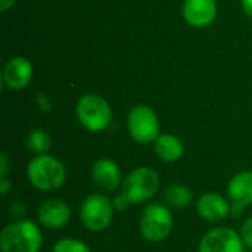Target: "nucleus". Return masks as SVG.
Segmentation results:
<instances>
[{
    "label": "nucleus",
    "mask_w": 252,
    "mask_h": 252,
    "mask_svg": "<svg viewBox=\"0 0 252 252\" xmlns=\"http://www.w3.org/2000/svg\"><path fill=\"white\" fill-rule=\"evenodd\" d=\"M154 152L159 161L165 164H174L182 159L185 154V146L177 136L171 133H162L154 142Z\"/></svg>",
    "instance_id": "obj_15"
},
{
    "label": "nucleus",
    "mask_w": 252,
    "mask_h": 252,
    "mask_svg": "<svg viewBox=\"0 0 252 252\" xmlns=\"http://www.w3.org/2000/svg\"><path fill=\"white\" fill-rule=\"evenodd\" d=\"M227 195L232 204L248 207L252 204V170L236 173L227 183Z\"/></svg>",
    "instance_id": "obj_14"
},
{
    "label": "nucleus",
    "mask_w": 252,
    "mask_h": 252,
    "mask_svg": "<svg viewBox=\"0 0 252 252\" xmlns=\"http://www.w3.org/2000/svg\"><path fill=\"white\" fill-rule=\"evenodd\" d=\"M193 192L185 185H171L164 190V201L171 210H185L190 205Z\"/></svg>",
    "instance_id": "obj_16"
},
{
    "label": "nucleus",
    "mask_w": 252,
    "mask_h": 252,
    "mask_svg": "<svg viewBox=\"0 0 252 252\" xmlns=\"http://www.w3.org/2000/svg\"><path fill=\"white\" fill-rule=\"evenodd\" d=\"M52 252H92V250L81 239H77V238H62V239H59L53 245Z\"/></svg>",
    "instance_id": "obj_18"
},
{
    "label": "nucleus",
    "mask_w": 252,
    "mask_h": 252,
    "mask_svg": "<svg viewBox=\"0 0 252 252\" xmlns=\"http://www.w3.org/2000/svg\"><path fill=\"white\" fill-rule=\"evenodd\" d=\"M114 213L112 199L103 193H90L80 204V221L92 233L105 232L112 223Z\"/></svg>",
    "instance_id": "obj_5"
},
{
    "label": "nucleus",
    "mask_w": 252,
    "mask_h": 252,
    "mask_svg": "<svg viewBox=\"0 0 252 252\" xmlns=\"http://www.w3.org/2000/svg\"><path fill=\"white\" fill-rule=\"evenodd\" d=\"M230 204H232V202H230ZM244 210H245V207H241V205L232 204V207H230V217H233V219H239V217L244 214Z\"/></svg>",
    "instance_id": "obj_25"
},
{
    "label": "nucleus",
    "mask_w": 252,
    "mask_h": 252,
    "mask_svg": "<svg viewBox=\"0 0 252 252\" xmlns=\"http://www.w3.org/2000/svg\"><path fill=\"white\" fill-rule=\"evenodd\" d=\"M92 180L93 183L105 190L115 192L123 186V174L120 165L111 158H99L92 167Z\"/></svg>",
    "instance_id": "obj_13"
},
{
    "label": "nucleus",
    "mask_w": 252,
    "mask_h": 252,
    "mask_svg": "<svg viewBox=\"0 0 252 252\" xmlns=\"http://www.w3.org/2000/svg\"><path fill=\"white\" fill-rule=\"evenodd\" d=\"M41 247L43 233L32 220H12L0 232L1 252H40Z\"/></svg>",
    "instance_id": "obj_1"
},
{
    "label": "nucleus",
    "mask_w": 252,
    "mask_h": 252,
    "mask_svg": "<svg viewBox=\"0 0 252 252\" xmlns=\"http://www.w3.org/2000/svg\"><path fill=\"white\" fill-rule=\"evenodd\" d=\"M239 235H241V238H242V242H244L245 248L252 250V216L244 220V223H242V226H241Z\"/></svg>",
    "instance_id": "obj_19"
},
{
    "label": "nucleus",
    "mask_w": 252,
    "mask_h": 252,
    "mask_svg": "<svg viewBox=\"0 0 252 252\" xmlns=\"http://www.w3.org/2000/svg\"><path fill=\"white\" fill-rule=\"evenodd\" d=\"M241 4H242L244 12L252 18V0H241Z\"/></svg>",
    "instance_id": "obj_27"
},
{
    "label": "nucleus",
    "mask_w": 252,
    "mask_h": 252,
    "mask_svg": "<svg viewBox=\"0 0 252 252\" xmlns=\"http://www.w3.org/2000/svg\"><path fill=\"white\" fill-rule=\"evenodd\" d=\"M112 205H114L115 211L123 213V211L128 210V207H130V205H133V204L130 202V199H128L123 192H120L118 195H115V196L112 198Z\"/></svg>",
    "instance_id": "obj_21"
},
{
    "label": "nucleus",
    "mask_w": 252,
    "mask_h": 252,
    "mask_svg": "<svg viewBox=\"0 0 252 252\" xmlns=\"http://www.w3.org/2000/svg\"><path fill=\"white\" fill-rule=\"evenodd\" d=\"M216 0H185L182 6L183 19L193 28H205L217 18Z\"/></svg>",
    "instance_id": "obj_12"
},
{
    "label": "nucleus",
    "mask_w": 252,
    "mask_h": 252,
    "mask_svg": "<svg viewBox=\"0 0 252 252\" xmlns=\"http://www.w3.org/2000/svg\"><path fill=\"white\" fill-rule=\"evenodd\" d=\"M230 201L219 192H205L196 199L198 216L208 223H220L230 217Z\"/></svg>",
    "instance_id": "obj_10"
},
{
    "label": "nucleus",
    "mask_w": 252,
    "mask_h": 252,
    "mask_svg": "<svg viewBox=\"0 0 252 252\" xmlns=\"http://www.w3.org/2000/svg\"><path fill=\"white\" fill-rule=\"evenodd\" d=\"M16 0H0V12H7Z\"/></svg>",
    "instance_id": "obj_26"
},
{
    "label": "nucleus",
    "mask_w": 252,
    "mask_h": 252,
    "mask_svg": "<svg viewBox=\"0 0 252 252\" xmlns=\"http://www.w3.org/2000/svg\"><path fill=\"white\" fill-rule=\"evenodd\" d=\"M9 171H10V161L7 155L3 152L0 154V177H7Z\"/></svg>",
    "instance_id": "obj_23"
},
{
    "label": "nucleus",
    "mask_w": 252,
    "mask_h": 252,
    "mask_svg": "<svg viewBox=\"0 0 252 252\" xmlns=\"http://www.w3.org/2000/svg\"><path fill=\"white\" fill-rule=\"evenodd\" d=\"M12 190V182L9 177H0V193L1 196H6Z\"/></svg>",
    "instance_id": "obj_24"
},
{
    "label": "nucleus",
    "mask_w": 252,
    "mask_h": 252,
    "mask_svg": "<svg viewBox=\"0 0 252 252\" xmlns=\"http://www.w3.org/2000/svg\"><path fill=\"white\" fill-rule=\"evenodd\" d=\"M174 227V216L168 205L161 202L148 204L139 220V230L145 241L159 244L165 241Z\"/></svg>",
    "instance_id": "obj_3"
},
{
    "label": "nucleus",
    "mask_w": 252,
    "mask_h": 252,
    "mask_svg": "<svg viewBox=\"0 0 252 252\" xmlns=\"http://www.w3.org/2000/svg\"><path fill=\"white\" fill-rule=\"evenodd\" d=\"M27 148L34 157L46 155L52 148V137L46 130L34 128L27 136Z\"/></svg>",
    "instance_id": "obj_17"
},
{
    "label": "nucleus",
    "mask_w": 252,
    "mask_h": 252,
    "mask_svg": "<svg viewBox=\"0 0 252 252\" xmlns=\"http://www.w3.org/2000/svg\"><path fill=\"white\" fill-rule=\"evenodd\" d=\"M71 220V207L61 198H50L40 204L37 210V221L49 230H59Z\"/></svg>",
    "instance_id": "obj_9"
},
{
    "label": "nucleus",
    "mask_w": 252,
    "mask_h": 252,
    "mask_svg": "<svg viewBox=\"0 0 252 252\" xmlns=\"http://www.w3.org/2000/svg\"><path fill=\"white\" fill-rule=\"evenodd\" d=\"M130 137L142 145L154 143L161 134V123L157 112L148 105H136L127 115Z\"/></svg>",
    "instance_id": "obj_7"
},
{
    "label": "nucleus",
    "mask_w": 252,
    "mask_h": 252,
    "mask_svg": "<svg viewBox=\"0 0 252 252\" xmlns=\"http://www.w3.org/2000/svg\"><path fill=\"white\" fill-rule=\"evenodd\" d=\"M9 214L13 220H22L27 214V205L21 201H13L9 205Z\"/></svg>",
    "instance_id": "obj_20"
},
{
    "label": "nucleus",
    "mask_w": 252,
    "mask_h": 252,
    "mask_svg": "<svg viewBox=\"0 0 252 252\" xmlns=\"http://www.w3.org/2000/svg\"><path fill=\"white\" fill-rule=\"evenodd\" d=\"M27 179L34 189L53 192L65 185L66 168L53 155H37L27 165Z\"/></svg>",
    "instance_id": "obj_2"
},
{
    "label": "nucleus",
    "mask_w": 252,
    "mask_h": 252,
    "mask_svg": "<svg viewBox=\"0 0 252 252\" xmlns=\"http://www.w3.org/2000/svg\"><path fill=\"white\" fill-rule=\"evenodd\" d=\"M35 103L40 108V111L44 112V114H49L52 111V100L43 92H37V94H35Z\"/></svg>",
    "instance_id": "obj_22"
},
{
    "label": "nucleus",
    "mask_w": 252,
    "mask_h": 252,
    "mask_svg": "<svg viewBox=\"0 0 252 252\" xmlns=\"http://www.w3.org/2000/svg\"><path fill=\"white\" fill-rule=\"evenodd\" d=\"M75 115L78 123L90 133L105 131L112 121L109 102L97 93L83 94L77 102Z\"/></svg>",
    "instance_id": "obj_4"
},
{
    "label": "nucleus",
    "mask_w": 252,
    "mask_h": 252,
    "mask_svg": "<svg viewBox=\"0 0 252 252\" xmlns=\"http://www.w3.org/2000/svg\"><path fill=\"white\" fill-rule=\"evenodd\" d=\"M245 245L241 235L232 227H216L207 232L199 245L198 252H244Z\"/></svg>",
    "instance_id": "obj_8"
},
{
    "label": "nucleus",
    "mask_w": 252,
    "mask_h": 252,
    "mask_svg": "<svg viewBox=\"0 0 252 252\" xmlns=\"http://www.w3.org/2000/svg\"><path fill=\"white\" fill-rule=\"evenodd\" d=\"M161 179L152 167H137L131 170L123 180L121 192L131 204L149 202L159 190Z\"/></svg>",
    "instance_id": "obj_6"
},
{
    "label": "nucleus",
    "mask_w": 252,
    "mask_h": 252,
    "mask_svg": "<svg viewBox=\"0 0 252 252\" xmlns=\"http://www.w3.org/2000/svg\"><path fill=\"white\" fill-rule=\"evenodd\" d=\"M34 75V68L25 56H15L9 59L3 68V86L10 90H22L30 86Z\"/></svg>",
    "instance_id": "obj_11"
}]
</instances>
